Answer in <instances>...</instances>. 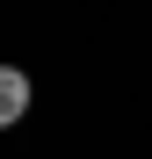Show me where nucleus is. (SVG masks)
I'll return each mask as SVG.
<instances>
[{
    "label": "nucleus",
    "mask_w": 152,
    "mask_h": 159,
    "mask_svg": "<svg viewBox=\"0 0 152 159\" xmlns=\"http://www.w3.org/2000/svg\"><path fill=\"white\" fill-rule=\"evenodd\" d=\"M29 101H36L29 72H22V65H0V130H15L22 116H29Z\"/></svg>",
    "instance_id": "obj_1"
}]
</instances>
